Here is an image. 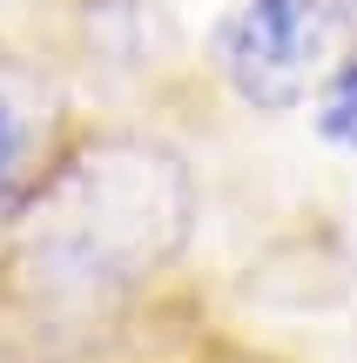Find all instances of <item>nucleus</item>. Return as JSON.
I'll use <instances>...</instances> for the list:
<instances>
[{
  "label": "nucleus",
  "mask_w": 357,
  "mask_h": 363,
  "mask_svg": "<svg viewBox=\"0 0 357 363\" xmlns=\"http://www.w3.org/2000/svg\"><path fill=\"white\" fill-rule=\"evenodd\" d=\"M324 0H243L223 27H216V61H223L229 88L263 115L304 101L310 74L324 61Z\"/></svg>",
  "instance_id": "nucleus-1"
},
{
  "label": "nucleus",
  "mask_w": 357,
  "mask_h": 363,
  "mask_svg": "<svg viewBox=\"0 0 357 363\" xmlns=\"http://www.w3.org/2000/svg\"><path fill=\"white\" fill-rule=\"evenodd\" d=\"M317 128H324V142L357 148V54L331 74V88H324V108H317Z\"/></svg>",
  "instance_id": "nucleus-2"
},
{
  "label": "nucleus",
  "mask_w": 357,
  "mask_h": 363,
  "mask_svg": "<svg viewBox=\"0 0 357 363\" xmlns=\"http://www.w3.org/2000/svg\"><path fill=\"white\" fill-rule=\"evenodd\" d=\"M13 169H21V121H13L7 94H0V195L13 189Z\"/></svg>",
  "instance_id": "nucleus-3"
}]
</instances>
